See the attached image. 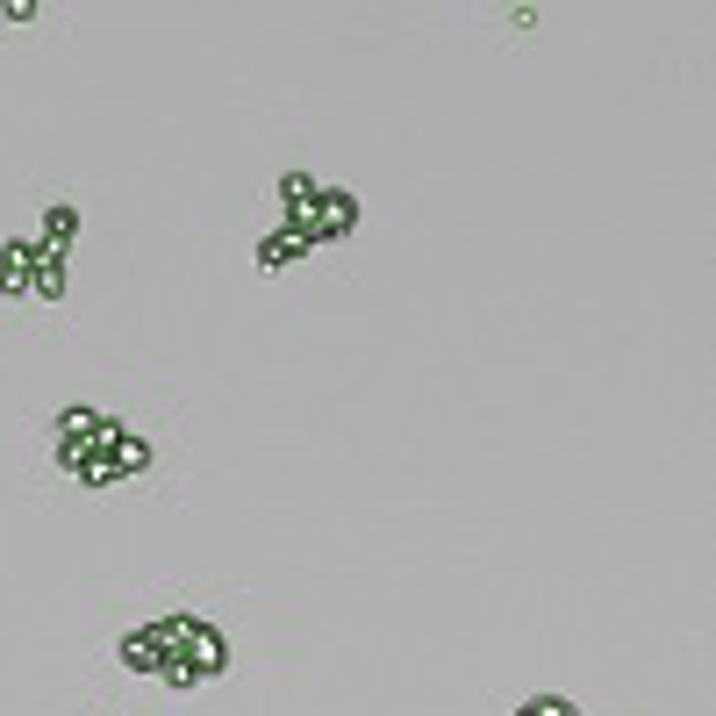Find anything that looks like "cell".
<instances>
[{
	"label": "cell",
	"instance_id": "obj_4",
	"mask_svg": "<svg viewBox=\"0 0 716 716\" xmlns=\"http://www.w3.org/2000/svg\"><path fill=\"white\" fill-rule=\"evenodd\" d=\"M37 272V243H0V294H29Z\"/></svg>",
	"mask_w": 716,
	"mask_h": 716
},
{
	"label": "cell",
	"instance_id": "obj_9",
	"mask_svg": "<svg viewBox=\"0 0 716 716\" xmlns=\"http://www.w3.org/2000/svg\"><path fill=\"white\" fill-rule=\"evenodd\" d=\"M516 716H581V709H573L567 695H530V703L516 709Z\"/></svg>",
	"mask_w": 716,
	"mask_h": 716
},
{
	"label": "cell",
	"instance_id": "obj_5",
	"mask_svg": "<svg viewBox=\"0 0 716 716\" xmlns=\"http://www.w3.org/2000/svg\"><path fill=\"white\" fill-rule=\"evenodd\" d=\"M29 294L65 301V258H58V251H43V243H37V272H29Z\"/></svg>",
	"mask_w": 716,
	"mask_h": 716
},
{
	"label": "cell",
	"instance_id": "obj_1",
	"mask_svg": "<svg viewBox=\"0 0 716 716\" xmlns=\"http://www.w3.org/2000/svg\"><path fill=\"white\" fill-rule=\"evenodd\" d=\"M58 466L86 487H115L151 466V445L136 430H122V423L94 416V408H65L58 416Z\"/></svg>",
	"mask_w": 716,
	"mask_h": 716
},
{
	"label": "cell",
	"instance_id": "obj_8",
	"mask_svg": "<svg viewBox=\"0 0 716 716\" xmlns=\"http://www.w3.org/2000/svg\"><path fill=\"white\" fill-rule=\"evenodd\" d=\"M122 666H129V674H158V637L129 631V637H122Z\"/></svg>",
	"mask_w": 716,
	"mask_h": 716
},
{
	"label": "cell",
	"instance_id": "obj_6",
	"mask_svg": "<svg viewBox=\"0 0 716 716\" xmlns=\"http://www.w3.org/2000/svg\"><path fill=\"white\" fill-rule=\"evenodd\" d=\"M72 237H80V208H72V201H51V216H43V251L65 258Z\"/></svg>",
	"mask_w": 716,
	"mask_h": 716
},
{
	"label": "cell",
	"instance_id": "obj_2",
	"mask_svg": "<svg viewBox=\"0 0 716 716\" xmlns=\"http://www.w3.org/2000/svg\"><path fill=\"white\" fill-rule=\"evenodd\" d=\"M151 637H158V681H173V688H201V681L230 674V645H222V631H208L201 616L151 623Z\"/></svg>",
	"mask_w": 716,
	"mask_h": 716
},
{
	"label": "cell",
	"instance_id": "obj_7",
	"mask_svg": "<svg viewBox=\"0 0 716 716\" xmlns=\"http://www.w3.org/2000/svg\"><path fill=\"white\" fill-rule=\"evenodd\" d=\"M301 251H309V243H301L294 230H272L266 243H258V266H266V272H287V266H294Z\"/></svg>",
	"mask_w": 716,
	"mask_h": 716
},
{
	"label": "cell",
	"instance_id": "obj_10",
	"mask_svg": "<svg viewBox=\"0 0 716 716\" xmlns=\"http://www.w3.org/2000/svg\"><path fill=\"white\" fill-rule=\"evenodd\" d=\"M309 194H315V179H309V173H287V179H280V201H287V208H301Z\"/></svg>",
	"mask_w": 716,
	"mask_h": 716
},
{
	"label": "cell",
	"instance_id": "obj_3",
	"mask_svg": "<svg viewBox=\"0 0 716 716\" xmlns=\"http://www.w3.org/2000/svg\"><path fill=\"white\" fill-rule=\"evenodd\" d=\"M287 222H294L301 243H330V237H344L359 222V201H352V194H338V187H315L301 208H287Z\"/></svg>",
	"mask_w": 716,
	"mask_h": 716
}]
</instances>
